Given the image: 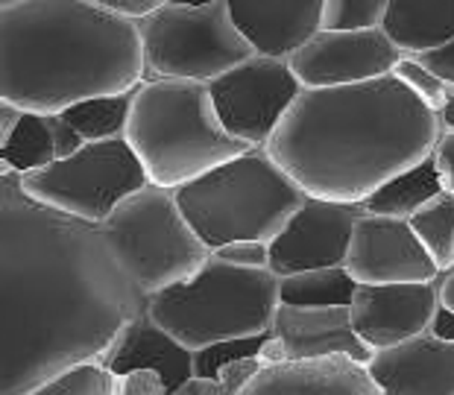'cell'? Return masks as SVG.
Wrapping results in <instances>:
<instances>
[{"label":"cell","instance_id":"cell-6","mask_svg":"<svg viewBox=\"0 0 454 395\" xmlns=\"http://www.w3.org/2000/svg\"><path fill=\"white\" fill-rule=\"evenodd\" d=\"M278 302V275L273 269L235 267L211 252L191 278L153 293L150 314L197 352L220 340L267 334Z\"/></svg>","mask_w":454,"mask_h":395},{"label":"cell","instance_id":"cell-4","mask_svg":"<svg viewBox=\"0 0 454 395\" xmlns=\"http://www.w3.org/2000/svg\"><path fill=\"white\" fill-rule=\"evenodd\" d=\"M127 141L150 182L164 188L185 185L253 147L223 127L208 82L179 76L144 80L135 89Z\"/></svg>","mask_w":454,"mask_h":395},{"label":"cell","instance_id":"cell-7","mask_svg":"<svg viewBox=\"0 0 454 395\" xmlns=\"http://www.w3.org/2000/svg\"><path fill=\"white\" fill-rule=\"evenodd\" d=\"M103 228L121 267L147 296L185 282L211 255L182 211L176 188L156 182L123 199Z\"/></svg>","mask_w":454,"mask_h":395},{"label":"cell","instance_id":"cell-30","mask_svg":"<svg viewBox=\"0 0 454 395\" xmlns=\"http://www.w3.org/2000/svg\"><path fill=\"white\" fill-rule=\"evenodd\" d=\"M264 366H267V360L261 358V354H244V358L226 363L223 369H220L217 378L223 381L226 395H244L247 387L258 378Z\"/></svg>","mask_w":454,"mask_h":395},{"label":"cell","instance_id":"cell-33","mask_svg":"<svg viewBox=\"0 0 454 395\" xmlns=\"http://www.w3.org/2000/svg\"><path fill=\"white\" fill-rule=\"evenodd\" d=\"M51 127H53V138H56V159L74 156V152L85 143L82 135L76 132L62 114H51Z\"/></svg>","mask_w":454,"mask_h":395},{"label":"cell","instance_id":"cell-23","mask_svg":"<svg viewBox=\"0 0 454 395\" xmlns=\"http://www.w3.org/2000/svg\"><path fill=\"white\" fill-rule=\"evenodd\" d=\"M56 161V138L51 114L24 112L12 138L0 143V173H30Z\"/></svg>","mask_w":454,"mask_h":395},{"label":"cell","instance_id":"cell-20","mask_svg":"<svg viewBox=\"0 0 454 395\" xmlns=\"http://www.w3.org/2000/svg\"><path fill=\"white\" fill-rule=\"evenodd\" d=\"M381 30L404 53H428L454 38V0H390Z\"/></svg>","mask_w":454,"mask_h":395},{"label":"cell","instance_id":"cell-9","mask_svg":"<svg viewBox=\"0 0 454 395\" xmlns=\"http://www.w3.org/2000/svg\"><path fill=\"white\" fill-rule=\"evenodd\" d=\"M144 185H150V173L127 135L85 141L74 156L56 159L42 170L21 173V188L33 199L71 211L91 223H106L112 211Z\"/></svg>","mask_w":454,"mask_h":395},{"label":"cell","instance_id":"cell-39","mask_svg":"<svg viewBox=\"0 0 454 395\" xmlns=\"http://www.w3.org/2000/svg\"><path fill=\"white\" fill-rule=\"evenodd\" d=\"M261 358H264L267 363H278V360H287V349H285V340L278 334H273L270 331L267 334V340H264V345H261Z\"/></svg>","mask_w":454,"mask_h":395},{"label":"cell","instance_id":"cell-17","mask_svg":"<svg viewBox=\"0 0 454 395\" xmlns=\"http://www.w3.org/2000/svg\"><path fill=\"white\" fill-rule=\"evenodd\" d=\"M273 334L285 340L287 360L320 358V354H349L370 363L372 349L352 325L349 305H287L278 302Z\"/></svg>","mask_w":454,"mask_h":395},{"label":"cell","instance_id":"cell-31","mask_svg":"<svg viewBox=\"0 0 454 395\" xmlns=\"http://www.w3.org/2000/svg\"><path fill=\"white\" fill-rule=\"evenodd\" d=\"M114 395H168V383H164L159 369L138 366V369H129V372L118 375Z\"/></svg>","mask_w":454,"mask_h":395},{"label":"cell","instance_id":"cell-21","mask_svg":"<svg viewBox=\"0 0 454 395\" xmlns=\"http://www.w3.org/2000/svg\"><path fill=\"white\" fill-rule=\"evenodd\" d=\"M442 190L446 188H442L437 161H434V156H428L375 188L372 194L364 199V208L370 211V214L411 220L419 208L428 205L434 197L442 194Z\"/></svg>","mask_w":454,"mask_h":395},{"label":"cell","instance_id":"cell-22","mask_svg":"<svg viewBox=\"0 0 454 395\" xmlns=\"http://www.w3.org/2000/svg\"><path fill=\"white\" fill-rule=\"evenodd\" d=\"M357 284L346 264L317 267L278 275V298L287 305H352Z\"/></svg>","mask_w":454,"mask_h":395},{"label":"cell","instance_id":"cell-13","mask_svg":"<svg viewBox=\"0 0 454 395\" xmlns=\"http://www.w3.org/2000/svg\"><path fill=\"white\" fill-rule=\"evenodd\" d=\"M442 302V275L431 282H361L352 298V325L372 352L431 329Z\"/></svg>","mask_w":454,"mask_h":395},{"label":"cell","instance_id":"cell-26","mask_svg":"<svg viewBox=\"0 0 454 395\" xmlns=\"http://www.w3.org/2000/svg\"><path fill=\"white\" fill-rule=\"evenodd\" d=\"M118 372H112L100 358L67 366L53 381H47L38 395H114Z\"/></svg>","mask_w":454,"mask_h":395},{"label":"cell","instance_id":"cell-18","mask_svg":"<svg viewBox=\"0 0 454 395\" xmlns=\"http://www.w3.org/2000/svg\"><path fill=\"white\" fill-rule=\"evenodd\" d=\"M255 53L291 56L323 30L325 0H226Z\"/></svg>","mask_w":454,"mask_h":395},{"label":"cell","instance_id":"cell-11","mask_svg":"<svg viewBox=\"0 0 454 395\" xmlns=\"http://www.w3.org/2000/svg\"><path fill=\"white\" fill-rule=\"evenodd\" d=\"M364 202H340L308 194L285 228L270 240V269L276 275L346 264Z\"/></svg>","mask_w":454,"mask_h":395},{"label":"cell","instance_id":"cell-5","mask_svg":"<svg viewBox=\"0 0 454 395\" xmlns=\"http://www.w3.org/2000/svg\"><path fill=\"white\" fill-rule=\"evenodd\" d=\"M305 197L267 147H249L176 188L182 211L211 252L231 240H273Z\"/></svg>","mask_w":454,"mask_h":395},{"label":"cell","instance_id":"cell-25","mask_svg":"<svg viewBox=\"0 0 454 395\" xmlns=\"http://www.w3.org/2000/svg\"><path fill=\"white\" fill-rule=\"evenodd\" d=\"M411 226L417 228L419 240L442 273L451 269L454 267V194L451 190H442L428 205L419 208L417 214L411 217Z\"/></svg>","mask_w":454,"mask_h":395},{"label":"cell","instance_id":"cell-29","mask_svg":"<svg viewBox=\"0 0 454 395\" xmlns=\"http://www.w3.org/2000/svg\"><path fill=\"white\" fill-rule=\"evenodd\" d=\"M217 258L249 269H270V240H231L215 249Z\"/></svg>","mask_w":454,"mask_h":395},{"label":"cell","instance_id":"cell-1","mask_svg":"<svg viewBox=\"0 0 454 395\" xmlns=\"http://www.w3.org/2000/svg\"><path fill=\"white\" fill-rule=\"evenodd\" d=\"M150 307L103 223L44 205L0 173V392L38 395L67 366L103 358Z\"/></svg>","mask_w":454,"mask_h":395},{"label":"cell","instance_id":"cell-32","mask_svg":"<svg viewBox=\"0 0 454 395\" xmlns=\"http://www.w3.org/2000/svg\"><path fill=\"white\" fill-rule=\"evenodd\" d=\"M434 161H437V170H440V179H442V188L451 190L454 194V132L442 129L437 147H434Z\"/></svg>","mask_w":454,"mask_h":395},{"label":"cell","instance_id":"cell-37","mask_svg":"<svg viewBox=\"0 0 454 395\" xmlns=\"http://www.w3.org/2000/svg\"><path fill=\"white\" fill-rule=\"evenodd\" d=\"M21 118H24L21 105L9 103V100H0V143L12 138V132H15L18 123H21Z\"/></svg>","mask_w":454,"mask_h":395},{"label":"cell","instance_id":"cell-10","mask_svg":"<svg viewBox=\"0 0 454 395\" xmlns=\"http://www.w3.org/2000/svg\"><path fill=\"white\" fill-rule=\"evenodd\" d=\"M211 100L235 138L264 147L305 89L287 56L253 53L208 82Z\"/></svg>","mask_w":454,"mask_h":395},{"label":"cell","instance_id":"cell-38","mask_svg":"<svg viewBox=\"0 0 454 395\" xmlns=\"http://www.w3.org/2000/svg\"><path fill=\"white\" fill-rule=\"evenodd\" d=\"M428 331L442 337V340H454V307L451 305L440 302V307H437V314H434Z\"/></svg>","mask_w":454,"mask_h":395},{"label":"cell","instance_id":"cell-27","mask_svg":"<svg viewBox=\"0 0 454 395\" xmlns=\"http://www.w3.org/2000/svg\"><path fill=\"white\" fill-rule=\"evenodd\" d=\"M390 0H325L323 30H366L381 27Z\"/></svg>","mask_w":454,"mask_h":395},{"label":"cell","instance_id":"cell-15","mask_svg":"<svg viewBox=\"0 0 454 395\" xmlns=\"http://www.w3.org/2000/svg\"><path fill=\"white\" fill-rule=\"evenodd\" d=\"M370 372L381 395H454V340L422 331L375 352Z\"/></svg>","mask_w":454,"mask_h":395},{"label":"cell","instance_id":"cell-16","mask_svg":"<svg viewBox=\"0 0 454 395\" xmlns=\"http://www.w3.org/2000/svg\"><path fill=\"white\" fill-rule=\"evenodd\" d=\"M244 395H381L370 363L349 354H320L267 363Z\"/></svg>","mask_w":454,"mask_h":395},{"label":"cell","instance_id":"cell-34","mask_svg":"<svg viewBox=\"0 0 454 395\" xmlns=\"http://www.w3.org/2000/svg\"><path fill=\"white\" fill-rule=\"evenodd\" d=\"M417 59L422 62V65H428L434 74L437 76H442L449 85H454V38L451 42H446V44H440V47H434V50H428V53H419Z\"/></svg>","mask_w":454,"mask_h":395},{"label":"cell","instance_id":"cell-14","mask_svg":"<svg viewBox=\"0 0 454 395\" xmlns=\"http://www.w3.org/2000/svg\"><path fill=\"white\" fill-rule=\"evenodd\" d=\"M346 267L357 282H431L442 275L411 220L370 211L357 217Z\"/></svg>","mask_w":454,"mask_h":395},{"label":"cell","instance_id":"cell-41","mask_svg":"<svg viewBox=\"0 0 454 395\" xmlns=\"http://www.w3.org/2000/svg\"><path fill=\"white\" fill-rule=\"evenodd\" d=\"M442 302L454 307V267L442 273Z\"/></svg>","mask_w":454,"mask_h":395},{"label":"cell","instance_id":"cell-35","mask_svg":"<svg viewBox=\"0 0 454 395\" xmlns=\"http://www.w3.org/2000/svg\"><path fill=\"white\" fill-rule=\"evenodd\" d=\"M94 4L109 6L112 12H121V15H127V18H135V21H141V18L153 15L164 4H170V0H94Z\"/></svg>","mask_w":454,"mask_h":395},{"label":"cell","instance_id":"cell-12","mask_svg":"<svg viewBox=\"0 0 454 395\" xmlns=\"http://www.w3.org/2000/svg\"><path fill=\"white\" fill-rule=\"evenodd\" d=\"M402 56L404 50L381 27H366V30H320L287 59L305 89H328V85H352L393 74Z\"/></svg>","mask_w":454,"mask_h":395},{"label":"cell","instance_id":"cell-40","mask_svg":"<svg viewBox=\"0 0 454 395\" xmlns=\"http://www.w3.org/2000/svg\"><path fill=\"white\" fill-rule=\"evenodd\" d=\"M440 120H442V129L454 132V85H449V100H446V105H442Z\"/></svg>","mask_w":454,"mask_h":395},{"label":"cell","instance_id":"cell-36","mask_svg":"<svg viewBox=\"0 0 454 395\" xmlns=\"http://www.w3.org/2000/svg\"><path fill=\"white\" fill-rule=\"evenodd\" d=\"M173 395H226V387L220 378H208V375H191L188 381H182Z\"/></svg>","mask_w":454,"mask_h":395},{"label":"cell","instance_id":"cell-24","mask_svg":"<svg viewBox=\"0 0 454 395\" xmlns=\"http://www.w3.org/2000/svg\"><path fill=\"white\" fill-rule=\"evenodd\" d=\"M132 97H135V89L121 91V94H100V97H89V100L67 105L59 114L85 141L118 138V135H127Z\"/></svg>","mask_w":454,"mask_h":395},{"label":"cell","instance_id":"cell-3","mask_svg":"<svg viewBox=\"0 0 454 395\" xmlns=\"http://www.w3.org/2000/svg\"><path fill=\"white\" fill-rule=\"evenodd\" d=\"M141 82L144 42L135 18L94 0H0V100L59 114Z\"/></svg>","mask_w":454,"mask_h":395},{"label":"cell","instance_id":"cell-19","mask_svg":"<svg viewBox=\"0 0 454 395\" xmlns=\"http://www.w3.org/2000/svg\"><path fill=\"white\" fill-rule=\"evenodd\" d=\"M100 360L118 375L138 369V366L159 369L164 383H168V395H173V390L182 381H188L191 375H197L194 349H188L161 322L153 320L150 307L135 316L132 322L123 325V331L114 337V343L106 349Z\"/></svg>","mask_w":454,"mask_h":395},{"label":"cell","instance_id":"cell-28","mask_svg":"<svg viewBox=\"0 0 454 395\" xmlns=\"http://www.w3.org/2000/svg\"><path fill=\"white\" fill-rule=\"evenodd\" d=\"M393 74L399 76V80L408 85V89L417 94L428 109L442 112V105H446V100H449V82L434 74L428 65H422L417 56L404 53Z\"/></svg>","mask_w":454,"mask_h":395},{"label":"cell","instance_id":"cell-42","mask_svg":"<svg viewBox=\"0 0 454 395\" xmlns=\"http://www.w3.org/2000/svg\"><path fill=\"white\" fill-rule=\"evenodd\" d=\"M170 4H185V6H202V4H217V0H170Z\"/></svg>","mask_w":454,"mask_h":395},{"label":"cell","instance_id":"cell-8","mask_svg":"<svg viewBox=\"0 0 454 395\" xmlns=\"http://www.w3.org/2000/svg\"><path fill=\"white\" fill-rule=\"evenodd\" d=\"M144 80L179 76L211 82L255 53L249 38L238 30L226 0L202 6L164 4L141 18Z\"/></svg>","mask_w":454,"mask_h":395},{"label":"cell","instance_id":"cell-2","mask_svg":"<svg viewBox=\"0 0 454 395\" xmlns=\"http://www.w3.org/2000/svg\"><path fill=\"white\" fill-rule=\"evenodd\" d=\"M440 135V112L395 74H384L302 89L264 147L308 194L364 202L390 176L428 159Z\"/></svg>","mask_w":454,"mask_h":395}]
</instances>
